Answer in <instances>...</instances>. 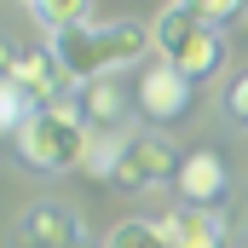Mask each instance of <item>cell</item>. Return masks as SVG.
Returning <instances> with one entry per match:
<instances>
[{
  "instance_id": "cell-5",
  "label": "cell",
  "mask_w": 248,
  "mask_h": 248,
  "mask_svg": "<svg viewBox=\"0 0 248 248\" xmlns=\"http://www.w3.org/2000/svg\"><path fill=\"white\" fill-rule=\"evenodd\" d=\"M12 81L29 93V104H35V110H52V104H63V98L75 93V81H69V75H63V63L52 58V46H29V52H17Z\"/></svg>"
},
{
  "instance_id": "cell-2",
  "label": "cell",
  "mask_w": 248,
  "mask_h": 248,
  "mask_svg": "<svg viewBox=\"0 0 248 248\" xmlns=\"http://www.w3.org/2000/svg\"><path fill=\"white\" fill-rule=\"evenodd\" d=\"M87 139H93V122H87L81 104H69V98L52 104V110H35L29 122L12 133L17 156H23L29 168H41V173H69V168H81Z\"/></svg>"
},
{
  "instance_id": "cell-4",
  "label": "cell",
  "mask_w": 248,
  "mask_h": 248,
  "mask_svg": "<svg viewBox=\"0 0 248 248\" xmlns=\"http://www.w3.org/2000/svg\"><path fill=\"white\" fill-rule=\"evenodd\" d=\"M179 173V156L168 150V139L156 133H133L122 150V168H116V185L122 190H150V185H168Z\"/></svg>"
},
{
  "instance_id": "cell-12",
  "label": "cell",
  "mask_w": 248,
  "mask_h": 248,
  "mask_svg": "<svg viewBox=\"0 0 248 248\" xmlns=\"http://www.w3.org/2000/svg\"><path fill=\"white\" fill-rule=\"evenodd\" d=\"M122 150H127V139H116L110 127H93V139H87V156H81V168H75V173H87V179H116V168H122Z\"/></svg>"
},
{
  "instance_id": "cell-7",
  "label": "cell",
  "mask_w": 248,
  "mask_h": 248,
  "mask_svg": "<svg viewBox=\"0 0 248 248\" xmlns=\"http://www.w3.org/2000/svg\"><path fill=\"white\" fill-rule=\"evenodd\" d=\"M17 243L23 248H81V225L63 202H35L17 219Z\"/></svg>"
},
{
  "instance_id": "cell-1",
  "label": "cell",
  "mask_w": 248,
  "mask_h": 248,
  "mask_svg": "<svg viewBox=\"0 0 248 248\" xmlns=\"http://www.w3.org/2000/svg\"><path fill=\"white\" fill-rule=\"evenodd\" d=\"M46 46H52V58L63 63V75H69L75 93H81L87 81H104V75L122 69V63L150 58V52H156V35H150V23H139V17H110V23L58 29Z\"/></svg>"
},
{
  "instance_id": "cell-16",
  "label": "cell",
  "mask_w": 248,
  "mask_h": 248,
  "mask_svg": "<svg viewBox=\"0 0 248 248\" xmlns=\"http://www.w3.org/2000/svg\"><path fill=\"white\" fill-rule=\"evenodd\" d=\"M190 12L208 23V29H225V23H237V17H248V0H185Z\"/></svg>"
},
{
  "instance_id": "cell-17",
  "label": "cell",
  "mask_w": 248,
  "mask_h": 248,
  "mask_svg": "<svg viewBox=\"0 0 248 248\" xmlns=\"http://www.w3.org/2000/svg\"><path fill=\"white\" fill-rule=\"evenodd\" d=\"M225 116H231L237 127H248V75L231 81V93H225Z\"/></svg>"
},
{
  "instance_id": "cell-15",
  "label": "cell",
  "mask_w": 248,
  "mask_h": 248,
  "mask_svg": "<svg viewBox=\"0 0 248 248\" xmlns=\"http://www.w3.org/2000/svg\"><path fill=\"white\" fill-rule=\"evenodd\" d=\"M35 116V104H29V93L17 87V81H0V133H17V127Z\"/></svg>"
},
{
  "instance_id": "cell-10",
  "label": "cell",
  "mask_w": 248,
  "mask_h": 248,
  "mask_svg": "<svg viewBox=\"0 0 248 248\" xmlns=\"http://www.w3.org/2000/svg\"><path fill=\"white\" fill-rule=\"evenodd\" d=\"M196 29H208V23L190 12L185 0H168V6L156 12V23H150V35H156V52H162V58H168V52H179V46H185Z\"/></svg>"
},
{
  "instance_id": "cell-3",
  "label": "cell",
  "mask_w": 248,
  "mask_h": 248,
  "mask_svg": "<svg viewBox=\"0 0 248 248\" xmlns=\"http://www.w3.org/2000/svg\"><path fill=\"white\" fill-rule=\"evenodd\" d=\"M133 104H139L150 122H179V116H190V104H196V81L179 75L173 63H150V69L139 75Z\"/></svg>"
},
{
  "instance_id": "cell-9",
  "label": "cell",
  "mask_w": 248,
  "mask_h": 248,
  "mask_svg": "<svg viewBox=\"0 0 248 248\" xmlns=\"http://www.w3.org/2000/svg\"><path fill=\"white\" fill-rule=\"evenodd\" d=\"M219 58H225V41H219V29H196L179 52H168L162 63H173L179 75H190V81H202V75H214L219 69Z\"/></svg>"
},
{
  "instance_id": "cell-14",
  "label": "cell",
  "mask_w": 248,
  "mask_h": 248,
  "mask_svg": "<svg viewBox=\"0 0 248 248\" xmlns=\"http://www.w3.org/2000/svg\"><path fill=\"white\" fill-rule=\"evenodd\" d=\"M87 6L93 0H41L35 6V17H41V29H75V23H87Z\"/></svg>"
},
{
  "instance_id": "cell-11",
  "label": "cell",
  "mask_w": 248,
  "mask_h": 248,
  "mask_svg": "<svg viewBox=\"0 0 248 248\" xmlns=\"http://www.w3.org/2000/svg\"><path fill=\"white\" fill-rule=\"evenodd\" d=\"M75 104H81V116L93 127H110V122H122V110H127V98H122V87L104 75V81H87L81 93H75Z\"/></svg>"
},
{
  "instance_id": "cell-8",
  "label": "cell",
  "mask_w": 248,
  "mask_h": 248,
  "mask_svg": "<svg viewBox=\"0 0 248 248\" xmlns=\"http://www.w3.org/2000/svg\"><path fill=\"white\" fill-rule=\"evenodd\" d=\"M156 225H162L168 248H225V214L219 208H179Z\"/></svg>"
},
{
  "instance_id": "cell-13",
  "label": "cell",
  "mask_w": 248,
  "mask_h": 248,
  "mask_svg": "<svg viewBox=\"0 0 248 248\" xmlns=\"http://www.w3.org/2000/svg\"><path fill=\"white\" fill-rule=\"evenodd\" d=\"M104 248H168V237H162L156 219H122V225L110 231V243H104Z\"/></svg>"
},
{
  "instance_id": "cell-6",
  "label": "cell",
  "mask_w": 248,
  "mask_h": 248,
  "mask_svg": "<svg viewBox=\"0 0 248 248\" xmlns=\"http://www.w3.org/2000/svg\"><path fill=\"white\" fill-rule=\"evenodd\" d=\"M225 185H231V173H225V156L219 150H190V156H179L173 190H179L185 208H219Z\"/></svg>"
},
{
  "instance_id": "cell-18",
  "label": "cell",
  "mask_w": 248,
  "mask_h": 248,
  "mask_svg": "<svg viewBox=\"0 0 248 248\" xmlns=\"http://www.w3.org/2000/svg\"><path fill=\"white\" fill-rule=\"evenodd\" d=\"M23 6H29V12H35V6H41V0H23Z\"/></svg>"
}]
</instances>
